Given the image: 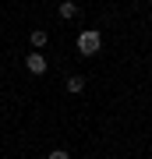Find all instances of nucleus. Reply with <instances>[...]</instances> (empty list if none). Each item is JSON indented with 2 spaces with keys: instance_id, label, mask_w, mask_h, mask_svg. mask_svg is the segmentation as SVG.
<instances>
[{
  "instance_id": "f257e3e1",
  "label": "nucleus",
  "mask_w": 152,
  "mask_h": 159,
  "mask_svg": "<svg viewBox=\"0 0 152 159\" xmlns=\"http://www.w3.org/2000/svg\"><path fill=\"white\" fill-rule=\"evenodd\" d=\"M99 46H103V35H99L96 29H85V32L78 35V53H81V57H96Z\"/></svg>"
},
{
  "instance_id": "f03ea898",
  "label": "nucleus",
  "mask_w": 152,
  "mask_h": 159,
  "mask_svg": "<svg viewBox=\"0 0 152 159\" xmlns=\"http://www.w3.org/2000/svg\"><path fill=\"white\" fill-rule=\"evenodd\" d=\"M25 67H28V74H46V57H43V53H28Z\"/></svg>"
},
{
  "instance_id": "7ed1b4c3",
  "label": "nucleus",
  "mask_w": 152,
  "mask_h": 159,
  "mask_svg": "<svg viewBox=\"0 0 152 159\" xmlns=\"http://www.w3.org/2000/svg\"><path fill=\"white\" fill-rule=\"evenodd\" d=\"M57 14H60L64 21H71V18L78 14V4H74V0H60V7H57Z\"/></svg>"
},
{
  "instance_id": "20e7f679",
  "label": "nucleus",
  "mask_w": 152,
  "mask_h": 159,
  "mask_svg": "<svg viewBox=\"0 0 152 159\" xmlns=\"http://www.w3.org/2000/svg\"><path fill=\"white\" fill-rule=\"evenodd\" d=\"M46 39H50V35H46V29H35L32 35H28V43H32V50H43V46H46Z\"/></svg>"
},
{
  "instance_id": "39448f33",
  "label": "nucleus",
  "mask_w": 152,
  "mask_h": 159,
  "mask_svg": "<svg viewBox=\"0 0 152 159\" xmlns=\"http://www.w3.org/2000/svg\"><path fill=\"white\" fill-rule=\"evenodd\" d=\"M81 89H85V78H81V74H71V78H67V92H74V96H78Z\"/></svg>"
},
{
  "instance_id": "423d86ee",
  "label": "nucleus",
  "mask_w": 152,
  "mask_h": 159,
  "mask_svg": "<svg viewBox=\"0 0 152 159\" xmlns=\"http://www.w3.org/2000/svg\"><path fill=\"white\" fill-rule=\"evenodd\" d=\"M46 159H71V156H67V152H64V148H53V152H50V156H46Z\"/></svg>"
}]
</instances>
